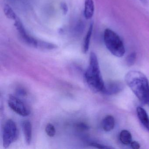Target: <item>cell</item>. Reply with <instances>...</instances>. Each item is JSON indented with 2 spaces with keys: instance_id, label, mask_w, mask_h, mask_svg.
Segmentation results:
<instances>
[{
  "instance_id": "cell-1",
  "label": "cell",
  "mask_w": 149,
  "mask_h": 149,
  "mask_svg": "<svg viewBox=\"0 0 149 149\" xmlns=\"http://www.w3.org/2000/svg\"><path fill=\"white\" fill-rule=\"evenodd\" d=\"M127 85L143 104L149 105V84L144 74L137 70H132L125 76Z\"/></svg>"
},
{
  "instance_id": "cell-2",
  "label": "cell",
  "mask_w": 149,
  "mask_h": 149,
  "mask_svg": "<svg viewBox=\"0 0 149 149\" xmlns=\"http://www.w3.org/2000/svg\"><path fill=\"white\" fill-rule=\"evenodd\" d=\"M85 81L89 88L95 92H102L104 86L96 55L91 52L89 64L84 74Z\"/></svg>"
},
{
  "instance_id": "cell-3",
  "label": "cell",
  "mask_w": 149,
  "mask_h": 149,
  "mask_svg": "<svg viewBox=\"0 0 149 149\" xmlns=\"http://www.w3.org/2000/svg\"><path fill=\"white\" fill-rule=\"evenodd\" d=\"M104 40L106 48L113 55L121 57L125 54L123 42L119 36L109 29H106L104 33Z\"/></svg>"
},
{
  "instance_id": "cell-4",
  "label": "cell",
  "mask_w": 149,
  "mask_h": 149,
  "mask_svg": "<svg viewBox=\"0 0 149 149\" xmlns=\"http://www.w3.org/2000/svg\"><path fill=\"white\" fill-rule=\"evenodd\" d=\"M18 131L15 122L8 119L6 122L3 130V145L5 148H8L18 138Z\"/></svg>"
},
{
  "instance_id": "cell-5",
  "label": "cell",
  "mask_w": 149,
  "mask_h": 149,
  "mask_svg": "<svg viewBox=\"0 0 149 149\" xmlns=\"http://www.w3.org/2000/svg\"><path fill=\"white\" fill-rule=\"evenodd\" d=\"M8 103L9 107L20 116H27L30 114L29 108L21 100L16 97L10 95L8 97Z\"/></svg>"
},
{
  "instance_id": "cell-6",
  "label": "cell",
  "mask_w": 149,
  "mask_h": 149,
  "mask_svg": "<svg viewBox=\"0 0 149 149\" xmlns=\"http://www.w3.org/2000/svg\"><path fill=\"white\" fill-rule=\"evenodd\" d=\"M14 26L24 42L30 46L37 48L38 40H36L28 34L22 22L19 18L15 20Z\"/></svg>"
},
{
  "instance_id": "cell-7",
  "label": "cell",
  "mask_w": 149,
  "mask_h": 149,
  "mask_svg": "<svg viewBox=\"0 0 149 149\" xmlns=\"http://www.w3.org/2000/svg\"><path fill=\"white\" fill-rule=\"evenodd\" d=\"M124 88V84L118 81H109L104 84L102 92L108 95H115L121 92Z\"/></svg>"
},
{
  "instance_id": "cell-8",
  "label": "cell",
  "mask_w": 149,
  "mask_h": 149,
  "mask_svg": "<svg viewBox=\"0 0 149 149\" xmlns=\"http://www.w3.org/2000/svg\"><path fill=\"white\" fill-rule=\"evenodd\" d=\"M137 114L139 119L142 125L149 132V117L145 110L141 107H138L136 109Z\"/></svg>"
},
{
  "instance_id": "cell-9",
  "label": "cell",
  "mask_w": 149,
  "mask_h": 149,
  "mask_svg": "<svg viewBox=\"0 0 149 149\" xmlns=\"http://www.w3.org/2000/svg\"><path fill=\"white\" fill-rule=\"evenodd\" d=\"M22 130L27 144L30 145L32 139V126L29 121L26 120L22 123Z\"/></svg>"
},
{
  "instance_id": "cell-10",
  "label": "cell",
  "mask_w": 149,
  "mask_h": 149,
  "mask_svg": "<svg viewBox=\"0 0 149 149\" xmlns=\"http://www.w3.org/2000/svg\"><path fill=\"white\" fill-rule=\"evenodd\" d=\"M95 12V5L93 0H85L84 15L87 19L92 18Z\"/></svg>"
},
{
  "instance_id": "cell-11",
  "label": "cell",
  "mask_w": 149,
  "mask_h": 149,
  "mask_svg": "<svg viewBox=\"0 0 149 149\" xmlns=\"http://www.w3.org/2000/svg\"><path fill=\"white\" fill-rule=\"evenodd\" d=\"M115 118L111 115L106 116L102 122V127L104 130L110 132L114 129L115 126Z\"/></svg>"
},
{
  "instance_id": "cell-12",
  "label": "cell",
  "mask_w": 149,
  "mask_h": 149,
  "mask_svg": "<svg viewBox=\"0 0 149 149\" xmlns=\"http://www.w3.org/2000/svg\"><path fill=\"white\" fill-rule=\"evenodd\" d=\"M93 29V23H91L89 27L88 30L86 34V36L84 38V41L83 45V52L84 54H86L88 51L89 48L90 42L91 38L92 35Z\"/></svg>"
},
{
  "instance_id": "cell-13",
  "label": "cell",
  "mask_w": 149,
  "mask_h": 149,
  "mask_svg": "<svg viewBox=\"0 0 149 149\" xmlns=\"http://www.w3.org/2000/svg\"><path fill=\"white\" fill-rule=\"evenodd\" d=\"M119 139L123 144H130L132 141L131 134L127 130H123L119 134Z\"/></svg>"
},
{
  "instance_id": "cell-14",
  "label": "cell",
  "mask_w": 149,
  "mask_h": 149,
  "mask_svg": "<svg viewBox=\"0 0 149 149\" xmlns=\"http://www.w3.org/2000/svg\"><path fill=\"white\" fill-rule=\"evenodd\" d=\"M4 12L6 16L11 19L15 20L18 19V16L16 15L14 11L8 5H5L4 8Z\"/></svg>"
},
{
  "instance_id": "cell-15",
  "label": "cell",
  "mask_w": 149,
  "mask_h": 149,
  "mask_svg": "<svg viewBox=\"0 0 149 149\" xmlns=\"http://www.w3.org/2000/svg\"><path fill=\"white\" fill-rule=\"evenodd\" d=\"M56 47H57V46L53 43H49V42L43 41L38 40L37 47L38 48L49 50V49H55L56 48Z\"/></svg>"
},
{
  "instance_id": "cell-16",
  "label": "cell",
  "mask_w": 149,
  "mask_h": 149,
  "mask_svg": "<svg viewBox=\"0 0 149 149\" xmlns=\"http://www.w3.org/2000/svg\"><path fill=\"white\" fill-rule=\"evenodd\" d=\"M46 133L49 136L54 137L56 134L55 128L54 126L52 124L48 123L46 125V129H45Z\"/></svg>"
},
{
  "instance_id": "cell-17",
  "label": "cell",
  "mask_w": 149,
  "mask_h": 149,
  "mask_svg": "<svg viewBox=\"0 0 149 149\" xmlns=\"http://www.w3.org/2000/svg\"><path fill=\"white\" fill-rule=\"evenodd\" d=\"M136 58V54L135 52L130 54L126 58V62L127 65L129 66H132L134 65Z\"/></svg>"
},
{
  "instance_id": "cell-18",
  "label": "cell",
  "mask_w": 149,
  "mask_h": 149,
  "mask_svg": "<svg viewBox=\"0 0 149 149\" xmlns=\"http://www.w3.org/2000/svg\"><path fill=\"white\" fill-rule=\"evenodd\" d=\"M84 23L81 22H79L77 23L75 27V33L77 34H80L81 33H82L84 28Z\"/></svg>"
},
{
  "instance_id": "cell-19",
  "label": "cell",
  "mask_w": 149,
  "mask_h": 149,
  "mask_svg": "<svg viewBox=\"0 0 149 149\" xmlns=\"http://www.w3.org/2000/svg\"><path fill=\"white\" fill-rule=\"evenodd\" d=\"M90 146H93V147H95V148H98V149H111V148H113L112 147L98 143H95V142L91 143L90 144Z\"/></svg>"
},
{
  "instance_id": "cell-20",
  "label": "cell",
  "mask_w": 149,
  "mask_h": 149,
  "mask_svg": "<svg viewBox=\"0 0 149 149\" xmlns=\"http://www.w3.org/2000/svg\"><path fill=\"white\" fill-rule=\"evenodd\" d=\"M131 147L133 149H139L140 148V145L137 141H132L130 143Z\"/></svg>"
},
{
  "instance_id": "cell-21",
  "label": "cell",
  "mask_w": 149,
  "mask_h": 149,
  "mask_svg": "<svg viewBox=\"0 0 149 149\" xmlns=\"http://www.w3.org/2000/svg\"><path fill=\"white\" fill-rule=\"evenodd\" d=\"M61 8L62 10L63 11V13L64 14H66L68 12V7L67 5L66 4L64 3H62L61 4Z\"/></svg>"
},
{
  "instance_id": "cell-22",
  "label": "cell",
  "mask_w": 149,
  "mask_h": 149,
  "mask_svg": "<svg viewBox=\"0 0 149 149\" xmlns=\"http://www.w3.org/2000/svg\"><path fill=\"white\" fill-rule=\"evenodd\" d=\"M18 92V94H19L20 95L25 96L26 94V91L22 89H20L19 90Z\"/></svg>"
},
{
  "instance_id": "cell-23",
  "label": "cell",
  "mask_w": 149,
  "mask_h": 149,
  "mask_svg": "<svg viewBox=\"0 0 149 149\" xmlns=\"http://www.w3.org/2000/svg\"><path fill=\"white\" fill-rule=\"evenodd\" d=\"M142 3L144 4H146L147 3V0H139Z\"/></svg>"
}]
</instances>
